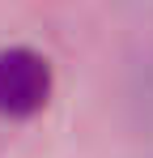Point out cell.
Segmentation results:
<instances>
[{
    "label": "cell",
    "mask_w": 153,
    "mask_h": 158,
    "mask_svg": "<svg viewBox=\"0 0 153 158\" xmlns=\"http://www.w3.org/2000/svg\"><path fill=\"white\" fill-rule=\"evenodd\" d=\"M51 98V64L34 47H4L0 52V115L26 120L43 111Z\"/></svg>",
    "instance_id": "6da1fadb"
}]
</instances>
